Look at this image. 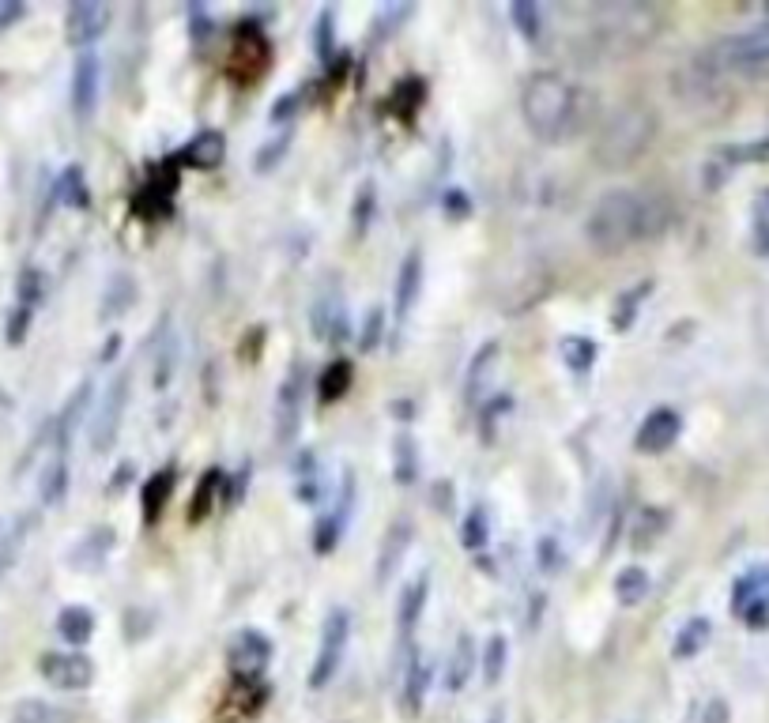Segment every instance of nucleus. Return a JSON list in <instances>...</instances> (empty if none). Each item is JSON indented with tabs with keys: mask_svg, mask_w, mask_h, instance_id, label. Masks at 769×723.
Listing matches in <instances>:
<instances>
[{
	"mask_svg": "<svg viewBox=\"0 0 769 723\" xmlns=\"http://www.w3.org/2000/svg\"><path fill=\"white\" fill-rule=\"evenodd\" d=\"M668 230V204L641 189H611L589 211L585 238L600 253H626Z\"/></svg>",
	"mask_w": 769,
	"mask_h": 723,
	"instance_id": "1",
	"label": "nucleus"
},
{
	"mask_svg": "<svg viewBox=\"0 0 769 723\" xmlns=\"http://www.w3.org/2000/svg\"><path fill=\"white\" fill-rule=\"evenodd\" d=\"M524 125L547 144H566L589 129L592 98L585 87H573L558 72H532L521 91Z\"/></svg>",
	"mask_w": 769,
	"mask_h": 723,
	"instance_id": "2",
	"label": "nucleus"
},
{
	"mask_svg": "<svg viewBox=\"0 0 769 723\" xmlns=\"http://www.w3.org/2000/svg\"><path fill=\"white\" fill-rule=\"evenodd\" d=\"M660 117L645 102H626L607 117L596 136V162L604 170H626L649 151Z\"/></svg>",
	"mask_w": 769,
	"mask_h": 723,
	"instance_id": "3",
	"label": "nucleus"
},
{
	"mask_svg": "<svg viewBox=\"0 0 769 723\" xmlns=\"http://www.w3.org/2000/svg\"><path fill=\"white\" fill-rule=\"evenodd\" d=\"M705 65L736 76H762L769 72V23H758L751 31L724 34L705 49Z\"/></svg>",
	"mask_w": 769,
	"mask_h": 723,
	"instance_id": "4",
	"label": "nucleus"
},
{
	"mask_svg": "<svg viewBox=\"0 0 769 723\" xmlns=\"http://www.w3.org/2000/svg\"><path fill=\"white\" fill-rule=\"evenodd\" d=\"M347 637H351V614L344 607H332L325 626H321V644H317V659H313L310 671V690H325L328 682L336 678L347 652Z\"/></svg>",
	"mask_w": 769,
	"mask_h": 723,
	"instance_id": "5",
	"label": "nucleus"
},
{
	"mask_svg": "<svg viewBox=\"0 0 769 723\" xmlns=\"http://www.w3.org/2000/svg\"><path fill=\"white\" fill-rule=\"evenodd\" d=\"M268 659H272V641L264 637L261 629H238V633L230 637L227 663L238 678L257 682V678L264 675V667H268Z\"/></svg>",
	"mask_w": 769,
	"mask_h": 723,
	"instance_id": "6",
	"label": "nucleus"
},
{
	"mask_svg": "<svg viewBox=\"0 0 769 723\" xmlns=\"http://www.w3.org/2000/svg\"><path fill=\"white\" fill-rule=\"evenodd\" d=\"M125 407H129V373H117V381L106 388L99 411H95V422H91V449L95 452H106L114 445Z\"/></svg>",
	"mask_w": 769,
	"mask_h": 723,
	"instance_id": "7",
	"label": "nucleus"
},
{
	"mask_svg": "<svg viewBox=\"0 0 769 723\" xmlns=\"http://www.w3.org/2000/svg\"><path fill=\"white\" fill-rule=\"evenodd\" d=\"M38 671L42 678L57 686V690H87L95 682V663L83 656V652H46L38 659Z\"/></svg>",
	"mask_w": 769,
	"mask_h": 723,
	"instance_id": "8",
	"label": "nucleus"
},
{
	"mask_svg": "<svg viewBox=\"0 0 769 723\" xmlns=\"http://www.w3.org/2000/svg\"><path fill=\"white\" fill-rule=\"evenodd\" d=\"M110 19H114V8H110L106 0H76V4H68L65 12L68 42H72V46H91L95 38L106 34Z\"/></svg>",
	"mask_w": 769,
	"mask_h": 723,
	"instance_id": "9",
	"label": "nucleus"
},
{
	"mask_svg": "<svg viewBox=\"0 0 769 723\" xmlns=\"http://www.w3.org/2000/svg\"><path fill=\"white\" fill-rule=\"evenodd\" d=\"M351 509H355V475L344 471V482H340V494L332 501V509L321 516V524H317V535H313V550L317 554H332L336 543H340V535H344L347 520H351Z\"/></svg>",
	"mask_w": 769,
	"mask_h": 723,
	"instance_id": "10",
	"label": "nucleus"
},
{
	"mask_svg": "<svg viewBox=\"0 0 769 723\" xmlns=\"http://www.w3.org/2000/svg\"><path fill=\"white\" fill-rule=\"evenodd\" d=\"M679 434H683V418L675 415L671 407H656V411L641 418L634 449L645 452V456H656V452H668L679 441Z\"/></svg>",
	"mask_w": 769,
	"mask_h": 723,
	"instance_id": "11",
	"label": "nucleus"
},
{
	"mask_svg": "<svg viewBox=\"0 0 769 723\" xmlns=\"http://www.w3.org/2000/svg\"><path fill=\"white\" fill-rule=\"evenodd\" d=\"M102 98V61L95 53H80V61L72 68V110L76 117H95Z\"/></svg>",
	"mask_w": 769,
	"mask_h": 723,
	"instance_id": "12",
	"label": "nucleus"
},
{
	"mask_svg": "<svg viewBox=\"0 0 769 723\" xmlns=\"http://www.w3.org/2000/svg\"><path fill=\"white\" fill-rule=\"evenodd\" d=\"M732 603H736V614L743 618V622H751V626H762V622H766V614H769V565L751 569L747 577L739 580Z\"/></svg>",
	"mask_w": 769,
	"mask_h": 723,
	"instance_id": "13",
	"label": "nucleus"
},
{
	"mask_svg": "<svg viewBox=\"0 0 769 723\" xmlns=\"http://www.w3.org/2000/svg\"><path fill=\"white\" fill-rule=\"evenodd\" d=\"M411 543H415V528H411L408 516L393 520V528L385 531V539H381V550H377V569H374L377 584H385V580L396 577V569H400V565H404V558H408Z\"/></svg>",
	"mask_w": 769,
	"mask_h": 723,
	"instance_id": "14",
	"label": "nucleus"
},
{
	"mask_svg": "<svg viewBox=\"0 0 769 723\" xmlns=\"http://www.w3.org/2000/svg\"><path fill=\"white\" fill-rule=\"evenodd\" d=\"M310 321L317 339H332V343H336V339L347 336V313H344V302H340V287H336V283L317 298Z\"/></svg>",
	"mask_w": 769,
	"mask_h": 723,
	"instance_id": "15",
	"label": "nucleus"
},
{
	"mask_svg": "<svg viewBox=\"0 0 769 723\" xmlns=\"http://www.w3.org/2000/svg\"><path fill=\"white\" fill-rule=\"evenodd\" d=\"M298 415H302V370H291L287 381L279 388L276 400V437L279 445H287L298 430Z\"/></svg>",
	"mask_w": 769,
	"mask_h": 723,
	"instance_id": "16",
	"label": "nucleus"
},
{
	"mask_svg": "<svg viewBox=\"0 0 769 723\" xmlns=\"http://www.w3.org/2000/svg\"><path fill=\"white\" fill-rule=\"evenodd\" d=\"M230 68H246L242 80H257L264 68H268V38L261 31H238L234 46H230Z\"/></svg>",
	"mask_w": 769,
	"mask_h": 723,
	"instance_id": "17",
	"label": "nucleus"
},
{
	"mask_svg": "<svg viewBox=\"0 0 769 723\" xmlns=\"http://www.w3.org/2000/svg\"><path fill=\"white\" fill-rule=\"evenodd\" d=\"M419 290H423V253L415 249V253H408V257H404V264H400V275H396V294H393L396 321H404V317L411 313V306L419 302Z\"/></svg>",
	"mask_w": 769,
	"mask_h": 723,
	"instance_id": "18",
	"label": "nucleus"
},
{
	"mask_svg": "<svg viewBox=\"0 0 769 723\" xmlns=\"http://www.w3.org/2000/svg\"><path fill=\"white\" fill-rule=\"evenodd\" d=\"M34 528V513H16L8 520H0V577L16 565V558L27 547V535Z\"/></svg>",
	"mask_w": 769,
	"mask_h": 723,
	"instance_id": "19",
	"label": "nucleus"
},
{
	"mask_svg": "<svg viewBox=\"0 0 769 723\" xmlns=\"http://www.w3.org/2000/svg\"><path fill=\"white\" fill-rule=\"evenodd\" d=\"M117 543V535L114 528H95V531H87L80 539V547L68 554V562L76 565L80 573H95L106 558H110V550H114Z\"/></svg>",
	"mask_w": 769,
	"mask_h": 723,
	"instance_id": "20",
	"label": "nucleus"
},
{
	"mask_svg": "<svg viewBox=\"0 0 769 723\" xmlns=\"http://www.w3.org/2000/svg\"><path fill=\"white\" fill-rule=\"evenodd\" d=\"M426 595H430V573H419V577L404 588V595H400V607H396V629H400V637H408L411 629L419 626L423 607H426Z\"/></svg>",
	"mask_w": 769,
	"mask_h": 723,
	"instance_id": "21",
	"label": "nucleus"
},
{
	"mask_svg": "<svg viewBox=\"0 0 769 723\" xmlns=\"http://www.w3.org/2000/svg\"><path fill=\"white\" fill-rule=\"evenodd\" d=\"M472 675H475V641L472 633H460L457 644H453V656H449V667H445V690L460 693Z\"/></svg>",
	"mask_w": 769,
	"mask_h": 723,
	"instance_id": "22",
	"label": "nucleus"
},
{
	"mask_svg": "<svg viewBox=\"0 0 769 723\" xmlns=\"http://www.w3.org/2000/svg\"><path fill=\"white\" fill-rule=\"evenodd\" d=\"M426 686H430V663H426V656L415 648L408 659V671H404V712H408V716H415V712L423 708Z\"/></svg>",
	"mask_w": 769,
	"mask_h": 723,
	"instance_id": "23",
	"label": "nucleus"
},
{
	"mask_svg": "<svg viewBox=\"0 0 769 723\" xmlns=\"http://www.w3.org/2000/svg\"><path fill=\"white\" fill-rule=\"evenodd\" d=\"M227 155V140H223V132L219 129H204L200 136H193L189 144H185V162H193L200 170H212L219 166Z\"/></svg>",
	"mask_w": 769,
	"mask_h": 723,
	"instance_id": "24",
	"label": "nucleus"
},
{
	"mask_svg": "<svg viewBox=\"0 0 769 723\" xmlns=\"http://www.w3.org/2000/svg\"><path fill=\"white\" fill-rule=\"evenodd\" d=\"M498 354H502V347L491 339V343L472 358V370H468V396H472V400H483V396H487V381H491L494 370H498Z\"/></svg>",
	"mask_w": 769,
	"mask_h": 723,
	"instance_id": "25",
	"label": "nucleus"
},
{
	"mask_svg": "<svg viewBox=\"0 0 769 723\" xmlns=\"http://www.w3.org/2000/svg\"><path fill=\"white\" fill-rule=\"evenodd\" d=\"M649 595V573L641 565H626L619 577H615V599L622 607H641Z\"/></svg>",
	"mask_w": 769,
	"mask_h": 723,
	"instance_id": "26",
	"label": "nucleus"
},
{
	"mask_svg": "<svg viewBox=\"0 0 769 723\" xmlns=\"http://www.w3.org/2000/svg\"><path fill=\"white\" fill-rule=\"evenodd\" d=\"M57 633L68 644H87L91 633H95V614L87 611V607H65V611L57 614Z\"/></svg>",
	"mask_w": 769,
	"mask_h": 723,
	"instance_id": "27",
	"label": "nucleus"
},
{
	"mask_svg": "<svg viewBox=\"0 0 769 723\" xmlns=\"http://www.w3.org/2000/svg\"><path fill=\"white\" fill-rule=\"evenodd\" d=\"M355 381V366L347 362V358H336V362H328L325 373H321V403H336L344 400V392L351 388Z\"/></svg>",
	"mask_w": 769,
	"mask_h": 723,
	"instance_id": "28",
	"label": "nucleus"
},
{
	"mask_svg": "<svg viewBox=\"0 0 769 723\" xmlns=\"http://www.w3.org/2000/svg\"><path fill=\"white\" fill-rule=\"evenodd\" d=\"M709 633H713V626H709L705 618H690L687 626L675 633L671 656H675V659H694L705 648V644H709Z\"/></svg>",
	"mask_w": 769,
	"mask_h": 723,
	"instance_id": "29",
	"label": "nucleus"
},
{
	"mask_svg": "<svg viewBox=\"0 0 769 723\" xmlns=\"http://www.w3.org/2000/svg\"><path fill=\"white\" fill-rule=\"evenodd\" d=\"M668 524H671L668 509H641L638 520L630 524V547L645 550L649 543H656V535L668 528Z\"/></svg>",
	"mask_w": 769,
	"mask_h": 723,
	"instance_id": "30",
	"label": "nucleus"
},
{
	"mask_svg": "<svg viewBox=\"0 0 769 723\" xmlns=\"http://www.w3.org/2000/svg\"><path fill=\"white\" fill-rule=\"evenodd\" d=\"M65 494H68V460H65V452H57V456L50 460V467L42 471L38 498H42V505H57Z\"/></svg>",
	"mask_w": 769,
	"mask_h": 723,
	"instance_id": "31",
	"label": "nucleus"
},
{
	"mask_svg": "<svg viewBox=\"0 0 769 723\" xmlns=\"http://www.w3.org/2000/svg\"><path fill=\"white\" fill-rule=\"evenodd\" d=\"M558 354H562V362H566L573 373H585L592 362H596L600 347H596L589 336H566L562 343H558Z\"/></svg>",
	"mask_w": 769,
	"mask_h": 723,
	"instance_id": "32",
	"label": "nucleus"
},
{
	"mask_svg": "<svg viewBox=\"0 0 769 723\" xmlns=\"http://www.w3.org/2000/svg\"><path fill=\"white\" fill-rule=\"evenodd\" d=\"M506 663H509V641L502 633H494L487 648H483V682L487 686H498L502 675H506Z\"/></svg>",
	"mask_w": 769,
	"mask_h": 723,
	"instance_id": "33",
	"label": "nucleus"
},
{
	"mask_svg": "<svg viewBox=\"0 0 769 723\" xmlns=\"http://www.w3.org/2000/svg\"><path fill=\"white\" fill-rule=\"evenodd\" d=\"M170 490H174V471H159V475H151L144 482V516L148 520H159L163 516V505L170 498Z\"/></svg>",
	"mask_w": 769,
	"mask_h": 723,
	"instance_id": "34",
	"label": "nucleus"
},
{
	"mask_svg": "<svg viewBox=\"0 0 769 723\" xmlns=\"http://www.w3.org/2000/svg\"><path fill=\"white\" fill-rule=\"evenodd\" d=\"M509 19L517 23V31H521L528 42H536L543 34V8L536 0H513V4H509Z\"/></svg>",
	"mask_w": 769,
	"mask_h": 723,
	"instance_id": "35",
	"label": "nucleus"
},
{
	"mask_svg": "<svg viewBox=\"0 0 769 723\" xmlns=\"http://www.w3.org/2000/svg\"><path fill=\"white\" fill-rule=\"evenodd\" d=\"M393 449H396V456H393V475H396V482L400 486H408V482H415V475H419V456H415V441H411L408 434H400L393 441Z\"/></svg>",
	"mask_w": 769,
	"mask_h": 723,
	"instance_id": "36",
	"label": "nucleus"
},
{
	"mask_svg": "<svg viewBox=\"0 0 769 723\" xmlns=\"http://www.w3.org/2000/svg\"><path fill=\"white\" fill-rule=\"evenodd\" d=\"M16 723H72L65 708L50 705V701H19L16 705Z\"/></svg>",
	"mask_w": 769,
	"mask_h": 723,
	"instance_id": "37",
	"label": "nucleus"
},
{
	"mask_svg": "<svg viewBox=\"0 0 769 723\" xmlns=\"http://www.w3.org/2000/svg\"><path fill=\"white\" fill-rule=\"evenodd\" d=\"M57 200L68 208H87V185L80 166H65V174L57 177Z\"/></svg>",
	"mask_w": 769,
	"mask_h": 723,
	"instance_id": "38",
	"label": "nucleus"
},
{
	"mask_svg": "<svg viewBox=\"0 0 769 723\" xmlns=\"http://www.w3.org/2000/svg\"><path fill=\"white\" fill-rule=\"evenodd\" d=\"M42 298H46V275H42V268H23V272H19V283H16L19 309H34Z\"/></svg>",
	"mask_w": 769,
	"mask_h": 723,
	"instance_id": "39",
	"label": "nucleus"
},
{
	"mask_svg": "<svg viewBox=\"0 0 769 723\" xmlns=\"http://www.w3.org/2000/svg\"><path fill=\"white\" fill-rule=\"evenodd\" d=\"M645 294H649V283H638L634 290L619 294V302H615V313H611V324H615V332H626V328L634 324V317H638L641 298H645Z\"/></svg>",
	"mask_w": 769,
	"mask_h": 723,
	"instance_id": "40",
	"label": "nucleus"
},
{
	"mask_svg": "<svg viewBox=\"0 0 769 723\" xmlns=\"http://www.w3.org/2000/svg\"><path fill=\"white\" fill-rule=\"evenodd\" d=\"M132 298H136V283H132V275L117 272L110 290H106V306H102V317H110V313H125L132 306Z\"/></svg>",
	"mask_w": 769,
	"mask_h": 723,
	"instance_id": "41",
	"label": "nucleus"
},
{
	"mask_svg": "<svg viewBox=\"0 0 769 723\" xmlns=\"http://www.w3.org/2000/svg\"><path fill=\"white\" fill-rule=\"evenodd\" d=\"M460 539H464L468 550H483L491 543V516H487V509H472V513H468Z\"/></svg>",
	"mask_w": 769,
	"mask_h": 723,
	"instance_id": "42",
	"label": "nucleus"
},
{
	"mask_svg": "<svg viewBox=\"0 0 769 723\" xmlns=\"http://www.w3.org/2000/svg\"><path fill=\"white\" fill-rule=\"evenodd\" d=\"M720 155H724L728 162H762V159H769V136H766V140H754V144L724 147Z\"/></svg>",
	"mask_w": 769,
	"mask_h": 723,
	"instance_id": "43",
	"label": "nucleus"
},
{
	"mask_svg": "<svg viewBox=\"0 0 769 723\" xmlns=\"http://www.w3.org/2000/svg\"><path fill=\"white\" fill-rule=\"evenodd\" d=\"M287 147H291V136H279V140H272V144H264L261 155L253 159V170H272V166L287 155Z\"/></svg>",
	"mask_w": 769,
	"mask_h": 723,
	"instance_id": "44",
	"label": "nucleus"
},
{
	"mask_svg": "<svg viewBox=\"0 0 769 723\" xmlns=\"http://www.w3.org/2000/svg\"><path fill=\"white\" fill-rule=\"evenodd\" d=\"M317 471H313V456H302V471H298V498L313 501L317 498Z\"/></svg>",
	"mask_w": 769,
	"mask_h": 723,
	"instance_id": "45",
	"label": "nucleus"
},
{
	"mask_svg": "<svg viewBox=\"0 0 769 723\" xmlns=\"http://www.w3.org/2000/svg\"><path fill=\"white\" fill-rule=\"evenodd\" d=\"M215 482H219V471H212L208 479H200V490H197V498H193V520H200V516H208V505H212V490H215Z\"/></svg>",
	"mask_w": 769,
	"mask_h": 723,
	"instance_id": "46",
	"label": "nucleus"
},
{
	"mask_svg": "<svg viewBox=\"0 0 769 723\" xmlns=\"http://www.w3.org/2000/svg\"><path fill=\"white\" fill-rule=\"evenodd\" d=\"M370 208H374V189L366 185V189H362V193H359V204H355V230H359V234H362V230H366V223H370V215H374V211H370Z\"/></svg>",
	"mask_w": 769,
	"mask_h": 723,
	"instance_id": "47",
	"label": "nucleus"
},
{
	"mask_svg": "<svg viewBox=\"0 0 769 723\" xmlns=\"http://www.w3.org/2000/svg\"><path fill=\"white\" fill-rule=\"evenodd\" d=\"M27 324H31V309L16 306L12 321H8V343H23V336H27Z\"/></svg>",
	"mask_w": 769,
	"mask_h": 723,
	"instance_id": "48",
	"label": "nucleus"
},
{
	"mask_svg": "<svg viewBox=\"0 0 769 723\" xmlns=\"http://www.w3.org/2000/svg\"><path fill=\"white\" fill-rule=\"evenodd\" d=\"M328 49H332V12H321V19H317V53L328 57Z\"/></svg>",
	"mask_w": 769,
	"mask_h": 723,
	"instance_id": "49",
	"label": "nucleus"
},
{
	"mask_svg": "<svg viewBox=\"0 0 769 723\" xmlns=\"http://www.w3.org/2000/svg\"><path fill=\"white\" fill-rule=\"evenodd\" d=\"M377 336H381V309L370 313V321H366V336H362V351H374L377 347Z\"/></svg>",
	"mask_w": 769,
	"mask_h": 723,
	"instance_id": "50",
	"label": "nucleus"
},
{
	"mask_svg": "<svg viewBox=\"0 0 769 723\" xmlns=\"http://www.w3.org/2000/svg\"><path fill=\"white\" fill-rule=\"evenodd\" d=\"M23 16V4L19 0H0V31L8 27V23H16Z\"/></svg>",
	"mask_w": 769,
	"mask_h": 723,
	"instance_id": "51",
	"label": "nucleus"
},
{
	"mask_svg": "<svg viewBox=\"0 0 769 723\" xmlns=\"http://www.w3.org/2000/svg\"><path fill=\"white\" fill-rule=\"evenodd\" d=\"M728 720V705L724 701H709V708H705V723H724Z\"/></svg>",
	"mask_w": 769,
	"mask_h": 723,
	"instance_id": "52",
	"label": "nucleus"
},
{
	"mask_svg": "<svg viewBox=\"0 0 769 723\" xmlns=\"http://www.w3.org/2000/svg\"><path fill=\"white\" fill-rule=\"evenodd\" d=\"M487 723H506V712H502V708H494L491 716H487Z\"/></svg>",
	"mask_w": 769,
	"mask_h": 723,
	"instance_id": "53",
	"label": "nucleus"
}]
</instances>
